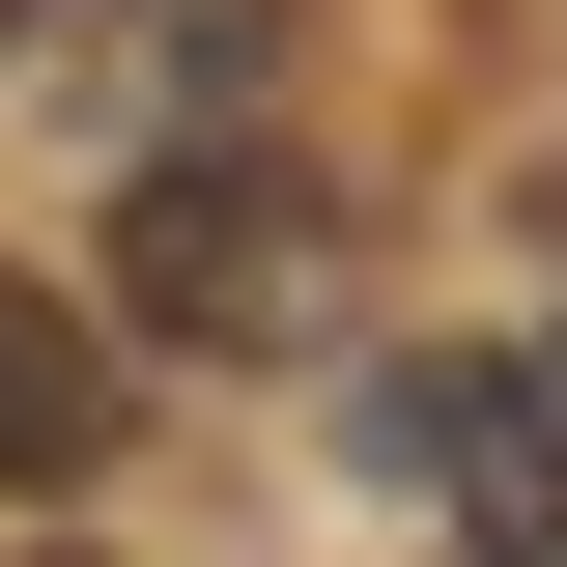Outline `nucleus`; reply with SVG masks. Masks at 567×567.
<instances>
[{
    "label": "nucleus",
    "mask_w": 567,
    "mask_h": 567,
    "mask_svg": "<svg viewBox=\"0 0 567 567\" xmlns=\"http://www.w3.org/2000/svg\"><path fill=\"white\" fill-rule=\"evenodd\" d=\"M312 199H284V171H227V142H171V171H142L114 199V341H199V369H256V341H312Z\"/></svg>",
    "instance_id": "obj_1"
},
{
    "label": "nucleus",
    "mask_w": 567,
    "mask_h": 567,
    "mask_svg": "<svg viewBox=\"0 0 567 567\" xmlns=\"http://www.w3.org/2000/svg\"><path fill=\"white\" fill-rule=\"evenodd\" d=\"M369 454H398L483 567H567V398H539V369H398V398H369Z\"/></svg>",
    "instance_id": "obj_2"
},
{
    "label": "nucleus",
    "mask_w": 567,
    "mask_h": 567,
    "mask_svg": "<svg viewBox=\"0 0 567 567\" xmlns=\"http://www.w3.org/2000/svg\"><path fill=\"white\" fill-rule=\"evenodd\" d=\"M85 483H114V312L0 256V511H85Z\"/></svg>",
    "instance_id": "obj_3"
},
{
    "label": "nucleus",
    "mask_w": 567,
    "mask_h": 567,
    "mask_svg": "<svg viewBox=\"0 0 567 567\" xmlns=\"http://www.w3.org/2000/svg\"><path fill=\"white\" fill-rule=\"evenodd\" d=\"M0 29H85V0H0Z\"/></svg>",
    "instance_id": "obj_4"
},
{
    "label": "nucleus",
    "mask_w": 567,
    "mask_h": 567,
    "mask_svg": "<svg viewBox=\"0 0 567 567\" xmlns=\"http://www.w3.org/2000/svg\"><path fill=\"white\" fill-rule=\"evenodd\" d=\"M58 567H85V539H58Z\"/></svg>",
    "instance_id": "obj_5"
}]
</instances>
